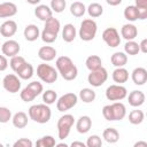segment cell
<instances>
[{"label": "cell", "instance_id": "1", "mask_svg": "<svg viewBox=\"0 0 147 147\" xmlns=\"http://www.w3.org/2000/svg\"><path fill=\"white\" fill-rule=\"evenodd\" d=\"M55 65L59 74L64 80H74L78 75V69L69 56L63 55L57 57Z\"/></svg>", "mask_w": 147, "mask_h": 147}, {"label": "cell", "instance_id": "2", "mask_svg": "<svg viewBox=\"0 0 147 147\" xmlns=\"http://www.w3.org/2000/svg\"><path fill=\"white\" fill-rule=\"evenodd\" d=\"M28 114H29L30 119H32V121H34L36 123H39V124L47 123L52 117V110L45 103H39V105L31 106L28 110Z\"/></svg>", "mask_w": 147, "mask_h": 147}, {"label": "cell", "instance_id": "3", "mask_svg": "<svg viewBox=\"0 0 147 147\" xmlns=\"http://www.w3.org/2000/svg\"><path fill=\"white\" fill-rule=\"evenodd\" d=\"M102 115L107 121H121L126 115V108L122 102H113L102 108Z\"/></svg>", "mask_w": 147, "mask_h": 147}, {"label": "cell", "instance_id": "4", "mask_svg": "<svg viewBox=\"0 0 147 147\" xmlns=\"http://www.w3.org/2000/svg\"><path fill=\"white\" fill-rule=\"evenodd\" d=\"M98 32V24L92 18H85L80 23L79 28V37L84 41H91L95 38V34Z\"/></svg>", "mask_w": 147, "mask_h": 147}, {"label": "cell", "instance_id": "5", "mask_svg": "<svg viewBox=\"0 0 147 147\" xmlns=\"http://www.w3.org/2000/svg\"><path fill=\"white\" fill-rule=\"evenodd\" d=\"M37 76L39 79L46 84H53L56 82L59 72L57 70L47 63H41L37 67Z\"/></svg>", "mask_w": 147, "mask_h": 147}, {"label": "cell", "instance_id": "6", "mask_svg": "<svg viewBox=\"0 0 147 147\" xmlns=\"http://www.w3.org/2000/svg\"><path fill=\"white\" fill-rule=\"evenodd\" d=\"M44 91V87H42V84L34 80V82H31L29 83L20 93V96L21 99L24 101V102H30V101H33L39 94H41Z\"/></svg>", "mask_w": 147, "mask_h": 147}, {"label": "cell", "instance_id": "7", "mask_svg": "<svg viewBox=\"0 0 147 147\" xmlns=\"http://www.w3.org/2000/svg\"><path fill=\"white\" fill-rule=\"evenodd\" d=\"M74 123H75V118L71 114H64L59 118L56 126H57V136L61 140L65 139L69 136Z\"/></svg>", "mask_w": 147, "mask_h": 147}, {"label": "cell", "instance_id": "8", "mask_svg": "<svg viewBox=\"0 0 147 147\" xmlns=\"http://www.w3.org/2000/svg\"><path fill=\"white\" fill-rule=\"evenodd\" d=\"M77 101H78V96L72 92H69V93L61 95L56 100V108L59 111L63 113V111H67L74 108L77 105Z\"/></svg>", "mask_w": 147, "mask_h": 147}, {"label": "cell", "instance_id": "9", "mask_svg": "<svg viewBox=\"0 0 147 147\" xmlns=\"http://www.w3.org/2000/svg\"><path fill=\"white\" fill-rule=\"evenodd\" d=\"M126 96H127V90L123 85L113 84V85H109L106 90V98L109 101L118 102V101L125 99Z\"/></svg>", "mask_w": 147, "mask_h": 147}, {"label": "cell", "instance_id": "10", "mask_svg": "<svg viewBox=\"0 0 147 147\" xmlns=\"http://www.w3.org/2000/svg\"><path fill=\"white\" fill-rule=\"evenodd\" d=\"M107 79H108V72L103 67L95 71H91L87 76V82L93 87H99L103 85Z\"/></svg>", "mask_w": 147, "mask_h": 147}, {"label": "cell", "instance_id": "11", "mask_svg": "<svg viewBox=\"0 0 147 147\" xmlns=\"http://www.w3.org/2000/svg\"><path fill=\"white\" fill-rule=\"evenodd\" d=\"M2 86L7 92L11 94L17 93L21 88V79L15 74H8L2 79Z\"/></svg>", "mask_w": 147, "mask_h": 147}, {"label": "cell", "instance_id": "12", "mask_svg": "<svg viewBox=\"0 0 147 147\" xmlns=\"http://www.w3.org/2000/svg\"><path fill=\"white\" fill-rule=\"evenodd\" d=\"M102 40L111 48H115V47L119 46V44H121L119 33L115 28H107L102 32Z\"/></svg>", "mask_w": 147, "mask_h": 147}, {"label": "cell", "instance_id": "13", "mask_svg": "<svg viewBox=\"0 0 147 147\" xmlns=\"http://www.w3.org/2000/svg\"><path fill=\"white\" fill-rule=\"evenodd\" d=\"M20 51H21L20 44L13 39L6 40L1 46V52L6 57H14V56L18 55Z\"/></svg>", "mask_w": 147, "mask_h": 147}, {"label": "cell", "instance_id": "14", "mask_svg": "<svg viewBox=\"0 0 147 147\" xmlns=\"http://www.w3.org/2000/svg\"><path fill=\"white\" fill-rule=\"evenodd\" d=\"M17 31V24L13 20H7L0 25V34L2 37L9 38L13 37Z\"/></svg>", "mask_w": 147, "mask_h": 147}, {"label": "cell", "instance_id": "15", "mask_svg": "<svg viewBox=\"0 0 147 147\" xmlns=\"http://www.w3.org/2000/svg\"><path fill=\"white\" fill-rule=\"evenodd\" d=\"M121 36L126 40V41H131L133 40L137 36H138V29L134 24L132 23H126L122 26L121 29Z\"/></svg>", "mask_w": 147, "mask_h": 147}, {"label": "cell", "instance_id": "16", "mask_svg": "<svg viewBox=\"0 0 147 147\" xmlns=\"http://www.w3.org/2000/svg\"><path fill=\"white\" fill-rule=\"evenodd\" d=\"M131 78L136 85L141 86L147 82V70L142 67L134 68L132 74H131Z\"/></svg>", "mask_w": 147, "mask_h": 147}, {"label": "cell", "instance_id": "17", "mask_svg": "<svg viewBox=\"0 0 147 147\" xmlns=\"http://www.w3.org/2000/svg\"><path fill=\"white\" fill-rule=\"evenodd\" d=\"M127 100H129V103L132 107H140L145 103L146 96H145V93L142 91L134 90V91L130 92V94L127 96Z\"/></svg>", "mask_w": 147, "mask_h": 147}, {"label": "cell", "instance_id": "18", "mask_svg": "<svg viewBox=\"0 0 147 147\" xmlns=\"http://www.w3.org/2000/svg\"><path fill=\"white\" fill-rule=\"evenodd\" d=\"M38 56L45 63L49 62V61H53L56 56V49L52 46H42L38 51Z\"/></svg>", "mask_w": 147, "mask_h": 147}, {"label": "cell", "instance_id": "19", "mask_svg": "<svg viewBox=\"0 0 147 147\" xmlns=\"http://www.w3.org/2000/svg\"><path fill=\"white\" fill-rule=\"evenodd\" d=\"M17 6L14 2H2L0 3V18H7L16 15Z\"/></svg>", "mask_w": 147, "mask_h": 147}, {"label": "cell", "instance_id": "20", "mask_svg": "<svg viewBox=\"0 0 147 147\" xmlns=\"http://www.w3.org/2000/svg\"><path fill=\"white\" fill-rule=\"evenodd\" d=\"M92 127V119L90 116L87 115H83L80 116L78 119H77V123H76V129L79 133L84 134V133H87Z\"/></svg>", "mask_w": 147, "mask_h": 147}, {"label": "cell", "instance_id": "21", "mask_svg": "<svg viewBox=\"0 0 147 147\" xmlns=\"http://www.w3.org/2000/svg\"><path fill=\"white\" fill-rule=\"evenodd\" d=\"M34 15L40 21L46 22L47 20L53 17V11L49 8V6H47V5H38L36 7V9H34Z\"/></svg>", "mask_w": 147, "mask_h": 147}, {"label": "cell", "instance_id": "22", "mask_svg": "<svg viewBox=\"0 0 147 147\" xmlns=\"http://www.w3.org/2000/svg\"><path fill=\"white\" fill-rule=\"evenodd\" d=\"M23 34H24V38L28 41H34L40 37V31H39V28L36 24H28L24 28Z\"/></svg>", "mask_w": 147, "mask_h": 147}, {"label": "cell", "instance_id": "23", "mask_svg": "<svg viewBox=\"0 0 147 147\" xmlns=\"http://www.w3.org/2000/svg\"><path fill=\"white\" fill-rule=\"evenodd\" d=\"M111 77H113V80L117 85H122V84L127 82V79H129V71L125 68H116L113 71Z\"/></svg>", "mask_w": 147, "mask_h": 147}, {"label": "cell", "instance_id": "24", "mask_svg": "<svg viewBox=\"0 0 147 147\" xmlns=\"http://www.w3.org/2000/svg\"><path fill=\"white\" fill-rule=\"evenodd\" d=\"M76 34H77V31H76V28H75L74 24L68 23L63 26V29H62V39L65 42L74 41L75 38H76Z\"/></svg>", "mask_w": 147, "mask_h": 147}, {"label": "cell", "instance_id": "25", "mask_svg": "<svg viewBox=\"0 0 147 147\" xmlns=\"http://www.w3.org/2000/svg\"><path fill=\"white\" fill-rule=\"evenodd\" d=\"M11 122L13 125L17 129H23L28 125L29 122V117L24 111H17L13 117H11Z\"/></svg>", "mask_w": 147, "mask_h": 147}, {"label": "cell", "instance_id": "26", "mask_svg": "<svg viewBox=\"0 0 147 147\" xmlns=\"http://www.w3.org/2000/svg\"><path fill=\"white\" fill-rule=\"evenodd\" d=\"M110 61H111L114 67H116V68H124V65L127 63V55L124 52H115L111 55Z\"/></svg>", "mask_w": 147, "mask_h": 147}, {"label": "cell", "instance_id": "27", "mask_svg": "<svg viewBox=\"0 0 147 147\" xmlns=\"http://www.w3.org/2000/svg\"><path fill=\"white\" fill-rule=\"evenodd\" d=\"M85 64H86V68L90 70V72L102 68V61H101V57L99 55H90L86 59Z\"/></svg>", "mask_w": 147, "mask_h": 147}, {"label": "cell", "instance_id": "28", "mask_svg": "<svg viewBox=\"0 0 147 147\" xmlns=\"http://www.w3.org/2000/svg\"><path fill=\"white\" fill-rule=\"evenodd\" d=\"M102 138L108 144H115L119 140V132L114 127H107L102 133Z\"/></svg>", "mask_w": 147, "mask_h": 147}, {"label": "cell", "instance_id": "29", "mask_svg": "<svg viewBox=\"0 0 147 147\" xmlns=\"http://www.w3.org/2000/svg\"><path fill=\"white\" fill-rule=\"evenodd\" d=\"M44 30L45 31H48V32H52L54 34H59L60 30H61V24H60V21L55 17H51L49 20H47L45 22V26H44Z\"/></svg>", "mask_w": 147, "mask_h": 147}, {"label": "cell", "instance_id": "30", "mask_svg": "<svg viewBox=\"0 0 147 147\" xmlns=\"http://www.w3.org/2000/svg\"><path fill=\"white\" fill-rule=\"evenodd\" d=\"M33 72H34V70H33V67H32V64H30L29 62H26L16 74H17V77L20 78V79H30L32 76H33Z\"/></svg>", "mask_w": 147, "mask_h": 147}, {"label": "cell", "instance_id": "31", "mask_svg": "<svg viewBox=\"0 0 147 147\" xmlns=\"http://www.w3.org/2000/svg\"><path fill=\"white\" fill-rule=\"evenodd\" d=\"M95 98H96V94L92 88L85 87V88H82L79 92V99L85 103L93 102L95 100Z\"/></svg>", "mask_w": 147, "mask_h": 147}, {"label": "cell", "instance_id": "32", "mask_svg": "<svg viewBox=\"0 0 147 147\" xmlns=\"http://www.w3.org/2000/svg\"><path fill=\"white\" fill-rule=\"evenodd\" d=\"M144 119H145V114L142 110L134 109V110H131L129 114V122L133 125L141 124L144 122Z\"/></svg>", "mask_w": 147, "mask_h": 147}, {"label": "cell", "instance_id": "33", "mask_svg": "<svg viewBox=\"0 0 147 147\" xmlns=\"http://www.w3.org/2000/svg\"><path fill=\"white\" fill-rule=\"evenodd\" d=\"M86 11L88 13V15L92 17V18H96L99 16L102 15L103 13V7L101 6V3L99 2H92L88 5V7L86 8Z\"/></svg>", "mask_w": 147, "mask_h": 147}, {"label": "cell", "instance_id": "34", "mask_svg": "<svg viewBox=\"0 0 147 147\" xmlns=\"http://www.w3.org/2000/svg\"><path fill=\"white\" fill-rule=\"evenodd\" d=\"M125 20H127L129 22H134L137 20H139V14H138V9L134 5H130L127 7H125L124 13H123Z\"/></svg>", "mask_w": 147, "mask_h": 147}, {"label": "cell", "instance_id": "35", "mask_svg": "<svg viewBox=\"0 0 147 147\" xmlns=\"http://www.w3.org/2000/svg\"><path fill=\"white\" fill-rule=\"evenodd\" d=\"M86 11V7L83 2L80 1H75L70 5V13L75 17H82Z\"/></svg>", "mask_w": 147, "mask_h": 147}, {"label": "cell", "instance_id": "36", "mask_svg": "<svg viewBox=\"0 0 147 147\" xmlns=\"http://www.w3.org/2000/svg\"><path fill=\"white\" fill-rule=\"evenodd\" d=\"M55 144V138L52 136H44L41 138H39L36 144L34 147H54Z\"/></svg>", "mask_w": 147, "mask_h": 147}, {"label": "cell", "instance_id": "37", "mask_svg": "<svg viewBox=\"0 0 147 147\" xmlns=\"http://www.w3.org/2000/svg\"><path fill=\"white\" fill-rule=\"evenodd\" d=\"M26 63V61H25V59L23 57V56H21V55H16V56H14V57H11L10 59V62H9V65H10V68L13 69V71L16 74L24 64Z\"/></svg>", "mask_w": 147, "mask_h": 147}, {"label": "cell", "instance_id": "38", "mask_svg": "<svg viewBox=\"0 0 147 147\" xmlns=\"http://www.w3.org/2000/svg\"><path fill=\"white\" fill-rule=\"evenodd\" d=\"M140 52L139 49V44L136 42L134 40L131 41H126L124 45V53L126 55H137Z\"/></svg>", "mask_w": 147, "mask_h": 147}, {"label": "cell", "instance_id": "39", "mask_svg": "<svg viewBox=\"0 0 147 147\" xmlns=\"http://www.w3.org/2000/svg\"><path fill=\"white\" fill-rule=\"evenodd\" d=\"M134 6L138 9L139 20L147 18V0H136V5Z\"/></svg>", "mask_w": 147, "mask_h": 147}, {"label": "cell", "instance_id": "40", "mask_svg": "<svg viewBox=\"0 0 147 147\" xmlns=\"http://www.w3.org/2000/svg\"><path fill=\"white\" fill-rule=\"evenodd\" d=\"M56 100H57V94H56L55 91H53V90H47V91H45V92L42 93V101H44L45 105L49 106V105L54 103Z\"/></svg>", "mask_w": 147, "mask_h": 147}, {"label": "cell", "instance_id": "41", "mask_svg": "<svg viewBox=\"0 0 147 147\" xmlns=\"http://www.w3.org/2000/svg\"><path fill=\"white\" fill-rule=\"evenodd\" d=\"M65 6H67L65 0H52L51 1V5H49V8L52 9V11L62 13L64 10Z\"/></svg>", "mask_w": 147, "mask_h": 147}, {"label": "cell", "instance_id": "42", "mask_svg": "<svg viewBox=\"0 0 147 147\" xmlns=\"http://www.w3.org/2000/svg\"><path fill=\"white\" fill-rule=\"evenodd\" d=\"M86 147H102V139L98 134L90 136L86 140Z\"/></svg>", "mask_w": 147, "mask_h": 147}, {"label": "cell", "instance_id": "43", "mask_svg": "<svg viewBox=\"0 0 147 147\" xmlns=\"http://www.w3.org/2000/svg\"><path fill=\"white\" fill-rule=\"evenodd\" d=\"M40 37H41V40H42L44 42H46V44H52V42H54V41L56 40L57 34H54V33H52V32H48V31L42 30V31L40 32Z\"/></svg>", "mask_w": 147, "mask_h": 147}, {"label": "cell", "instance_id": "44", "mask_svg": "<svg viewBox=\"0 0 147 147\" xmlns=\"http://www.w3.org/2000/svg\"><path fill=\"white\" fill-rule=\"evenodd\" d=\"M11 119V111L7 107H0V123H7Z\"/></svg>", "mask_w": 147, "mask_h": 147}, {"label": "cell", "instance_id": "45", "mask_svg": "<svg viewBox=\"0 0 147 147\" xmlns=\"http://www.w3.org/2000/svg\"><path fill=\"white\" fill-rule=\"evenodd\" d=\"M13 147H33V142L29 138H20L14 142Z\"/></svg>", "mask_w": 147, "mask_h": 147}, {"label": "cell", "instance_id": "46", "mask_svg": "<svg viewBox=\"0 0 147 147\" xmlns=\"http://www.w3.org/2000/svg\"><path fill=\"white\" fill-rule=\"evenodd\" d=\"M8 68V60L5 55H0V71H5Z\"/></svg>", "mask_w": 147, "mask_h": 147}, {"label": "cell", "instance_id": "47", "mask_svg": "<svg viewBox=\"0 0 147 147\" xmlns=\"http://www.w3.org/2000/svg\"><path fill=\"white\" fill-rule=\"evenodd\" d=\"M139 49L141 53H147V38H144L139 44Z\"/></svg>", "mask_w": 147, "mask_h": 147}, {"label": "cell", "instance_id": "48", "mask_svg": "<svg viewBox=\"0 0 147 147\" xmlns=\"http://www.w3.org/2000/svg\"><path fill=\"white\" fill-rule=\"evenodd\" d=\"M69 147H86V145L83 141H72Z\"/></svg>", "mask_w": 147, "mask_h": 147}, {"label": "cell", "instance_id": "49", "mask_svg": "<svg viewBox=\"0 0 147 147\" xmlns=\"http://www.w3.org/2000/svg\"><path fill=\"white\" fill-rule=\"evenodd\" d=\"M133 147H147V142L144 140H139L133 145Z\"/></svg>", "mask_w": 147, "mask_h": 147}, {"label": "cell", "instance_id": "50", "mask_svg": "<svg viewBox=\"0 0 147 147\" xmlns=\"http://www.w3.org/2000/svg\"><path fill=\"white\" fill-rule=\"evenodd\" d=\"M107 3L110 6H117L122 3V0H107Z\"/></svg>", "mask_w": 147, "mask_h": 147}, {"label": "cell", "instance_id": "51", "mask_svg": "<svg viewBox=\"0 0 147 147\" xmlns=\"http://www.w3.org/2000/svg\"><path fill=\"white\" fill-rule=\"evenodd\" d=\"M54 147H69L67 144H64V142H60V144H56Z\"/></svg>", "mask_w": 147, "mask_h": 147}, {"label": "cell", "instance_id": "52", "mask_svg": "<svg viewBox=\"0 0 147 147\" xmlns=\"http://www.w3.org/2000/svg\"><path fill=\"white\" fill-rule=\"evenodd\" d=\"M0 147H5V145H3V144H1V142H0Z\"/></svg>", "mask_w": 147, "mask_h": 147}]
</instances>
